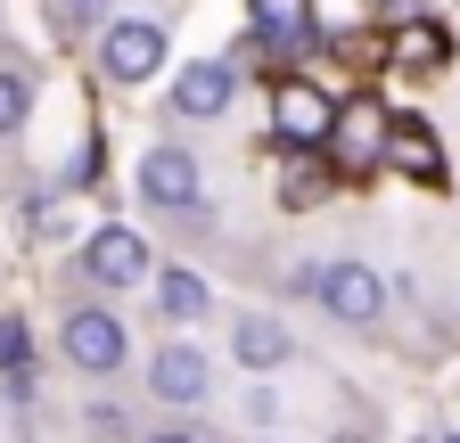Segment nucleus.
<instances>
[{
  "mask_svg": "<svg viewBox=\"0 0 460 443\" xmlns=\"http://www.w3.org/2000/svg\"><path fill=\"white\" fill-rule=\"evenodd\" d=\"M66 361L75 369H91V378H107V369H124V353H132V337H124V320L115 312H99V304H75L66 312Z\"/></svg>",
  "mask_w": 460,
  "mask_h": 443,
  "instance_id": "1",
  "label": "nucleus"
},
{
  "mask_svg": "<svg viewBox=\"0 0 460 443\" xmlns=\"http://www.w3.org/2000/svg\"><path fill=\"white\" fill-rule=\"evenodd\" d=\"M156 66H164V25L124 17V25L99 33V74H107V83H148Z\"/></svg>",
  "mask_w": 460,
  "mask_h": 443,
  "instance_id": "2",
  "label": "nucleus"
},
{
  "mask_svg": "<svg viewBox=\"0 0 460 443\" xmlns=\"http://www.w3.org/2000/svg\"><path fill=\"white\" fill-rule=\"evenodd\" d=\"M313 288H321L329 320H345V328H370V320L386 312V280H378L370 263H329V271H321Z\"/></svg>",
  "mask_w": 460,
  "mask_h": 443,
  "instance_id": "3",
  "label": "nucleus"
},
{
  "mask_svg": "<svg viewBox=\"0 0 460 443\" xmlns=\"http://www.w3.org/2000/svg\"><path fill=\"white\" fill-rule=\"evenodd\" d=\"M83 271L99 288H140L148 280V239L124 230V222H107V230H91V247H83Z\"/></svg>",
  "mask_w": 460,
  "mask_h": 443,
  "instance_id": "4",
  "label": "nucleus"
},
{
  "mask_svg": "<svg viewBox=\"0 0 460 443\" xmlns=\"http://www.w3.org/2000/svg\"><path fill=\"white\" fill-rule=\"evenodd\" d=\"M386 140H394V116H386V107H370V99L337 107V124H329V156L345 164V173L378 164V148H386Z\"/></svg>",
  "mask_w": 460,
  "mask_h": 443,
  "instance_id": "5",
  "label": "nucleus"
},
{
  "mask_svg": "<svg viewBox=\"0 0 460 443\" xmlns=\"http://www.w3.org/2000/svg\"><path fill=\"white\" fill-rule=\"evenodd\" d=\"M140 197L156 213H198V156L190 148H148L140 156Z\"/></svg>",
  "mask_w": 460,
  "mask_h": 443,
  "instance_id": "6",
  "label": "nucleus"
},
{
  "mask_svg": "<svg viewBox=\"0 0 460 443\" xmlns=\"http://www.w3.org/2000/svg\"><path fill=\"white\" fill-rule=\"evenodd\" d=\"M271 124H279V140H288V148H329L337 107H329L313 83H279V99H271Z\"/></svg>",
  "mask_w": 460,
  "mask_h": 443,
  "instance_id": "7",
  "label": "nucleus"
},
{
  "mask_svg": "<svg viewBox=\"0 0 460 443\" xmlns=\"http://www.w3.org/2000/svg\"><path fill=\"white\" fill-rule=\"evenodd\" d=\"M206 386H214V369H206L198 345H164V353L148 361V395H156V403H206Z\"/></svg>",
  "mask_w": 460,
  "mask_h": 443,
  "instance_id": "8",
  "label": "nucleus"
},
{
  "mask_svg": "<svg viewBox=\"0 0 460 443\" xmlns=\"http://www.w3.org/2000/svg\"><path fill=\"white\" fill-rule=\"evenodd\" d=\"M230 91H239V74H230L222 58H198L181 83H172V116H198V124H206V116H222V107H230Z\"/></svg>",
  "mask_w": 460,
  "mask_h": 443,
  "instance_id": "9",
  "label": "nucleus"
},
{
  "mask_svg": "<svg viewBox=\"0 0 460 443\" xmlns=\"http://www.w3.org/2000/svg\"><path fill=\"white\" fill-rule=\"evenodd\" d=\"M394 156H402V173H411V181H444V156H436V140H428V124L420 116H394V140H386Z\"/></svg>",
  "mask_w": 460,
  "mask_h": 443,
  "instance_id": "10",
  "label": "nucleus"
},
{
  "mask_svg": "<svg viewBox=\"0 0 460 443\" xmlns=\"http://www.w3.org/2000/svg\"><path fill=\"white\" fill-rule=\"evenodd\" d=\"M255 33L279 41V49H305L313 41V9L305 0H255Z\"/></svg>",
  "mask_w": 460,
  "mask_h": 443,
  "instance_id": "11",
  "label": "nucleus"
},
{
  "mask_svg": "<svg viewBox=\"0 0 460 443\" xmlns=\"http://www.w3.org/2000/svg\"><path fill=\"white\" fill-rule=\"evenodd\" d=\"M239 361H247V369H279V361H288V328H279L271 312H247V320H239Z\"/></svg>",
  "mask_w": 460,
  "mask_h": 443,
  "instance_id": "12",
  "label": "nucleus"
},
{
  "mask_svg": "<svg viewBox=\"0 0 460 443\" xmlns=\"http://www.w3.org/2000/svg\"><path fill=\"white\" fill-rule=\"evenodd\" d=\"M214 296H206V280H198V271H164V280H156V312L164 320H198Z\"/></svg>",
  "mask_w": 460,
  "mask_h": 443,
  "instance_id": "13",
  "label": "nucleus"
},
{
  "mask_svg": "<svg viewBox=\"0 0 460 443\" xmlns=\"http://www.w3.org/2000/svg\"><path fill=\"white\" fill-rule=\"evenodd\" d=\"M402 58H411V66H444L452 58V33L428 25V17H402Z\"/></svg>",
  "mask_w": 460,
  "mask_h": 443,
  "instance_id": "14",
  "label": "nucleus"
},
{
  "mask_svg": "<svg viewBox=\"0 0 460 443\" xmlns=\"http://www.w3.org/2000/svg\"><path fill=\"white\" fill-rule=\"evenodd\" d=\"M25 116H33V83H25V74H9V66H0V140H9V132H17Z\"/></svg>",
  "mask_w": 460,
  "mask_h": 443,
  "instance_id": "15",
  "label": "nucleus"
},
{
  "mask_svg": "<svg viewBox=\"0 0 460 443\" xmlns=\"http://www.w3.org/2000/svg\"><path fill=\"white\" fill-rule=\"evenodd\" d=\"M107 17V0H49V25L58 33H83V25H99Z\"/></svg>",
  "mask_w": 460,
  "mask_h": 443,
  "instance_id": "16",
  "label": "nucleus"
},
{
  "mask_svg": "<svg viewBox=\"0 0 460 443\" xmlns=\"http://www.w3.org/2000/svg\"><path fill=\"white\" fill-rule=\"evenodd\" d=\"M0 369H25V320L0 312Z\"/></svg>",
  "mask_w": 460,
  "mask_h": 443,
  "instance_id": "17",
  "label": "nucleus"
},
{
  "mask_svg": "<svg viewBox=\"0 0 460 443\" xmlns=\"http://www.w3.org/2000/svg\"><path fill=\"white\" fill-rule=\"evenodd\" d=\"M378 9H386V17L402 25V17H420V9H428V0H378Z\"/></svg>",
  "mask_w": 460,
  "mask_h": 443,
  "instance_id": "18",
  "label": "nucleus"
},
{
  "mask_svg": "<svg viewBox=\"0 0 460 443\" xmlns=\"http://www.w3.org/2000/svg\"><path fill=\"white\" fill-rule=\"evenodd\" d=\"M148 443H198V435H181V427H164V435H148Z\"/></svg>",
  "mask_w": 460,
  "mask_h": 443,
  "instance_id": "19",
  "label": "nucleus"
}]
</instances>
